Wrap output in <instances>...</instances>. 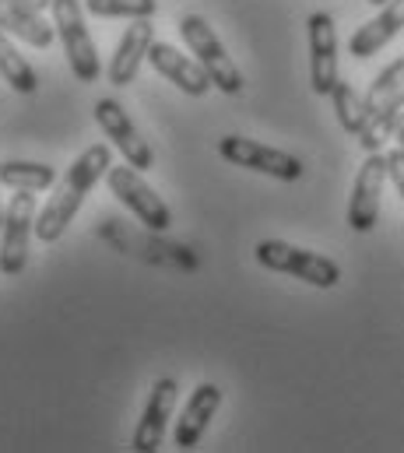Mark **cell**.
<instances>
[{
  "instance_id": "obj_1",
  "label": "cell",
  "mask_w": 404,
  "mask_h": 453,
  "mask_svg": "<svg viewBox=\"0 0 404 453\" xmlns=\"http://www.w3.org/2000/svg\"><path fill=\"white\" fill-rule=\"evenodd\" d=\"M109 165H113L109 144H92L71 162V169L64 173V180L53 190V197L43 204V211H35V235L43 242H57L67 232V226L78 215V208L85 204V194L109 173Z\"/></svg>"
},
{
  "instance_id": "obj_2",
  "label": "cell",
  "mask_w": 404,
  "mask_h": 453,
  "mask_svg": "<svg viewBox=\"0 0 404 453\" xmlns=\"http://www.w3.org/2000/svg\"><path fill=\"white\" fill-rule=\"evenodd\" d=\"M180 35L190 46V53L198 57V64L207 71V78H211V85L218 92H225V96H239L243 92V85H246L243 71L232 64V57L221 46V39L214 35V28L204 21L201 14H183L180 18Z\"/></svg>"
},
{
  "instance_id": "obj_3",
  "label": "cell",
  "mask_w": 404,
  "mask_h": 453,
  "mask_svg": "<svg viewBox=\"0 0 404 453\" xmlns=\"http://www.w3.org/2000/svg\"><path fill=\"white\" fill-rule=\"evenodd\" d=\"M257 264L278 274H292L313 288H334L341 281V267L330 257H320L313 250H299L282 239H264L257 242Z\"/></svg>"
},
{
  "instance_id": "obj_4",
  "label": "cell",
  "mask_w": 404,
  "mask_h": 453,
  "mask_svg": "<svg viewBox=\"0 0 404 453\" xmlns=\"http://www.w3.org/2000/svg\"><path fill=\"white\" fill-rule=\"evenodd\" d=\"M53 11V28L64 42V53H67V64L74 71V78L82 85H92L99 81L102 74V64H99V53H96V42L85 28V7L82 0H53L50 4Z\"/></svg>"
},
{
  "instance_id": "obj_5",
  "label": "cell",
  "mask_w": 404,
  "mask_h": 453,
  "mask_svg": "<svg viewBox=\"0 0 404 453\" xmlns=\"http://www.w3.org/2000/svg\"><path fill=\"white\" fill-rule=\"evenodd\" d=\"M105 183H109V194H113L130 215H137V222L148 228V232H166V228L173 226L169 204L141 180V169H134L130 162H127V165H109Z\"/></svg>"
},
{
  "instance_id": "obj_6",
  "label": "cell",
  "mask_w": 404,
  "mask_h": 453,
  "mask_svg": "<svg viewBox=\"0 0 404 453\" xmlns=\"http://www.w3.org/2000/svg\"><path fill=\"white\" fill-rule=\"evenodd\" d=\"M218 155H221L225 162H232V165H243V169L275 176V180H282V183H296V180H303V173H306V165L296 155H289V151H282V148H271V144H260V141H253V137H239V134L221 137V141H218Z\"/></svg>"
},
{
  "instance_id": "obj_7",
  "label": "cell",
  "mask_w": 404,
  "mask_h": 453,
  "mask_svg": "<svg viewBox=\"0 0 404 453\" xmlns=\"http://www.w3.org/2000/svg\"><path fill=\"white\" fill-rule=\"evenodd\" d=\"M4 242H0V271L21 274L28 264V239L35 232V194L14 190L11 204L4 208Z\"/></svg>"
},
{
  "instance_id": "obj_8",
  "label": "cell",
  "mask_w": 404,
  "mask_h": 453,
  "mask_svg": "<svg viewBox=\"0 0 404 453\" xmlns=\"http://www.w3.org/2000/svg\"><path fill=\"white\" fill-rule=\"evenodd\" d=\"M96 123L102 127V134L113 141V148H116L134 169H141V173L155 169V151H152V144L141 137V130L130 123L127 110H123L116 99H99V103H96Z\"/></svg>"
},
{
  "instance_id": "obj_9",
  "label": "cell",
  "mask_w": 404,
  "mask_h": 453,
  "mask_svg": "<svg viewBox=\"0 0 404 453\" xmlns=\"http://www.w3.org/2000/svg\"><path fill=\"white\" fill-rule=\"evenodd\" d=\"M309 85L316 96H330L338 85V28L327 11L309 14Z\"/></svg>"
},
{
  "instance_id": "obj_10",
  "label": "cell",
  "mask_w": 404,
  "mask_h": 453,
  "mask_svg": "<svg viewBox=\"0 0 404 453\" xmlns=\"http://www.w3.org/2000/svg\"><path fill=\"white\" fill-rule=\"evenodd\" d=\"M387 183V155L369 151V158L362 162L352 197H348V226L355 232H369L380 219V194Z\"/></svg>"
},
{
  "instance_id": "obj_11",
  "label": "cell",
  "mask_w": 404,
  "mask_h": 453,
  "mask_svg": "<svg viewBox=\"0 0 404 453\" xmlns=\"http://www.w3.org/2000/svg\"><path fill=\"white\" fill-rule=\"evenodd\" d=\"M176 397H180V387L173 376H162L152 383V394H148V404L141 411V422L134 429V440H130V450L137 453H155L166 440V426L173 418V408H176Z\"/></svg>"
},
{
  "instance_id": "obj_12",
  "label": "cell",
  "mask_w": 404,
  "mask_h": 453,
  "mask_svg": "<svg viewBox=\"0 0 404 453\" xmlns=\"http://www.w3.org/2000/svg\"><path fill=\"white\" fill-rule=\"evenodd\" d=\"M148 64H152L166 81H173L180 92H187V96H194V99L207 96V88H211V78H207V71L198 64V57L190 60L187 53H180V50L169 46V42H152Z\"/></svg>"
},
{
  "instance_id": "obj_13",
  "label": "cell",
  "mask_w": 404,
  "mask_h": 453,
  "mask_svg": "<svg viewBox=\"0 0 404 453\" xmlns=\"http://www.w3.org/2000/svg\"><path fill=\"white\" fill-rule=\"evenodd\" d=\"M152 42H155V25L148 18H134V25L120 35V46L109 60V81L116 88H123L137 78V67H141V60H148Z\"/></svg>"
},
{
  "instance_id": "obj_14",
  "label": "cell",
  "mask_w": 404,
  "mask_h": 453,
  "mask_svg": "<svg viewBox=\"0 0 404 453\" xmlns=\"http://www.w3.org/2000/svg\"><path fill=\"white\" fill-rule=\"evenodd\" d=\"M218 408H221V390L214 383H201L187 397L183 415L176 418V433H173V440H176L180 450H194L201 443V436L207 433V426H211V418H214Z\"/></svg>"
},
{
  "instance_id": "obj_15",
  "label": "cell",
  "mask_w": 404,
  "mask_h": 453,
  "mask_svg": "<svg viewBox=\"0 0 404 453\" xmlns=\"http://www.w3.org/2000/svg\"><path fill=\"white\" fill-rule=\"evenodd\" d=\"M401 28H404V0H387L377 18H369L366 25H359V28L352 32L348 50H352V57L369 60V57L380 53Z\"/></svg>"
},
{
  "instance_id": "obj_16",
  "label": "cell",
  "mask_w": 404,
  "mask_h": 453,
  "mask_svg": "<svg viewBox=\"0 0 404 453\" xmlns=\"http://www.w3.org/2000/svg\"><path fill=\"white\" fill-rule=\"evenodd\" d=\"M0 32H11L18 35L21 42L35 46V50H50L57 28L46 25L43 11H32V7H21L14 0H0Z\"/></svg>"
},
{
  "instance_id": "obj_17",
  "label": "cell",
  "mask_w": 404,
  "mask_h": 453,
  "mask_svg": "<svg viewBox=\"0 0 404 453\" xmlns=\"http://www.w3.org/2000/svg\"><path fill=\"white\" fill-rule=\"evenodd\" d=\"M404 123V92L401 96H394L387 106H380L377 113L366 119V127L359 130V144H362V151H380L398 130H401Z\"/></svg>"
},
{
  "instance_id": "obj_18",
  "label": "cell",
  "mask_w": 404,
  "mask_h": 453,
  "mask_svg": "<svg viewBox=\"0 0 404 453\" xmlns=\"http://www.w3.org/2000/svg\"><path fill=\"white\" fill-rule=\"evenodd\" d=\"M0 183L11 187V190H50L57 183V173L53 165H43V162H18V158H7L0 162Z\"/></svg>"
},
{
  "instance_id": "obj_19",
  "label": "cell",
  "mask_w": 404,
  "mask_h": 453,
  "mask_svg": "<svg viewBox=\"0 0 404 453\" xmlns=\"http://www.w3.org/2000/svg\"><path fill=\"white\" fill-rule=\"evenodd\" d=\"M0 78L21 92V96H32L39 88V74L32 71V64L14 50V42L7 39V32H0Z\"/></svg>"
},
{
  "instance_id": "obj_20",
  "label": "cell",
  "mask_w": 404,
  "mask_h": 453,
  "mask_svg": "<svg viewBox=\"0 0 404 453\" xmlns=\"http://www.w3.org/2000/svg\"><path fill=\"white\" fill-rule=\"evenodd\" d=\"M99 232L105 235V239H113V242H116L123 253H137V250H130V246L137 242V235H127V232H123V226H120L116 219H105ZM148 250H162L169 264H180V267H187V271H194V267H198V260H194V257H190L183 246H162V242H155V239H144V250H141V253L152 260V253H148Z\"/></svg>"
},
{
  "instance_id": "obj_21",
  "label": "cell",
  "mask_w": 404,
  "mask_h": 453,
  "mask_svg": "<svg viewBox=\"0 0 404 453\" xmlns=\"http://www.w3.org/2000/svg\"><path fill=\"white\" fill-rule=\"evenodd\" d=\"M401 92H404V57H398V60L387 64V67L377 74V81L369 85V92H366V99H362L366 119L377 113L380 106H387L394 96H401Z\"/></svg>"
},
{
  "instance_id": "obj_22",
  "label": "cell",
  "mask_w": 404,
  "mask_h": 453,
  "mask_svg": "<svg viewBox=\"0 0 404 453\" xmlns=\"http://www.w3.org/2000/svg\"><path fill=\"white\" fill-rule=\"evenodd\" d=\"M330 103H334V116H338V123H341L348 134H355V137H359V130L366 127V106H362V96H359L348 81H341V78H338V85L330 88Z\"/></svg>"
},
{
  "instance_id": "obj_23",
  "label": "cell",
  "mask_w": 404,
  "mask_h": 453,
  "mask_svg": "<svg viewBox=\"0 0 404 453\" xmlns=\"http://www.w3.org/2000/svg\"><path fill=\"white\" fill-rule=\"evenodd\" d=\"M85 11L96 18H152L159 11V0H85Z\"/></svg>"
},
{
  "instance_id": "obj_24",
  "label": "cell",
  "mask_w": 404,
  "mask_h": 453,
  "mask_svg": "<svg viewBox=\"0 0 404 453\" xmlns=\"http://www.w3.org/2000/svg\"><path fill=\"white\" fill-rule=\"evenodd\" d=\"M387 176L394 180L398 194L404 197V148H401V144H398L394 151H387Z\"/></svg>"
},
{
  "instance_id": "obj_25",
  "label": "cell",
  "mask_w": 404,
  "mask_h": 453,
  "mask_svg": "<svg viewBox=\"0 0 404 453\" xmlns=\"http://www.w3.org/2000/svg\"><path fill=\"white\" fill-rule=\"evenodd\" d=\"M14 4H21V7H32V11H50V4H53V0H14Z\"/></svg>"
},
{
  "instance_id": "obj_26",
  "label": "cell",
  "mask_w": 404,
  "mask_h": 453,
  "mask_svg": "<svg viewBox=\"0 0 404 453\" xmlns=\"http://www.w3.org/2000/svg\"><path fill=\"white\" fill-rule=\"evenodd\" d=\"M394 137H398V144H401V148H404V123H401V130H398Z\"/></svg>"
},
{
  "instance_id": "obj_27",
  "label": "cell",
  "mask_w": 404,
  "mask_h": 453,
  "mask_svg": "<svg viewBox=\"0 0 404 453\" xmlns=\"http://www.w3.org/2000/svg\"><path fill=\"white\" fill-rule=\"evenodd\" d=\"M369 4H377V7H384V4H387V0H369Z\"/></svg>"
},
{
  "instance_id": "obj_28",
  "label": "cell",
  "mask_w": 404,
  "mask_h": 453,
  "mask_svg": "<svg viewBox=\"0 0 404 453\" xmlns=\"http://www.w3.org/2000/svg\"><path fill=\"white\" fill-rule=\"evenodd\" d=\"M0 228H4V204H0Z\"/></svg>"
}]
</instances>
